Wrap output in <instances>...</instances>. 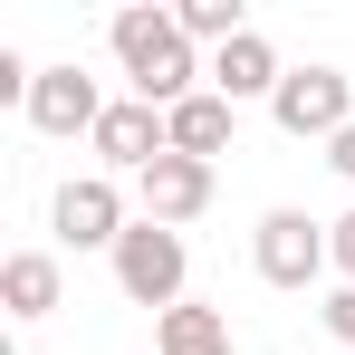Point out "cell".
<instances>
[{
    "instance_id": "obj_1",
    "label": "cell",
    "mask_w": 355,
    "mask_h": 355,
    "mask_svg": "<svg viewBox=\"0 0 355 355\" xmlns=\"http://www.w3.org/2000/svg\"><path fill=\"white\" fill-rule=\"evenodd\" d=\"M106 49H116L125 87H135L144 106H164V116H173L182 96H202L192 77H211V67L192 58V39H182L173 10H116V19H106Z\"/></svg>"
},
{
    "instance_id": "obj_2",
    "label": "cell",
    "mask_w": 355,
    "mask_h": 355,
    "mask_svg": "<svg viewBox=\"0 0 355 355\" xmlns=\"http://www.w3.org/2000/svg\"><path fill=\"white\" fill-rule=\"evenodd\" d=\"M182 279H192L182 231H164V221H144V211H135V231L116 240V288L135 297V307H164V317H173V307H182Z\"/></svg>"
},
{
    "instance_id": "obj_3",
    "label": "cell",
    "mask_w": 355,
    "mask_h": 355,
    "mask_svg": "<svg viewBox=\"0 0 355 355\" xmlns=\"http://www.w3.org/2000/svg\"><path fill=\"white\" fill-rule=\"evenodd\" d=\"M250 269L269 279V288H317L327 269H336V250H327V221H307V211H259V231H250Z\"/></svg>"
},
{
    "instance_id": "obj_4",
    "label": "cell",
    "mask_w": 355,
    "mask_h": 355,
    "mask_svg": "<svg viewBox=\"0 0 355 355\" xmlns=\"http://www.w3.org/2000/svg\"><path fill=\"white\" fill-rule=\"evenodd\" d=\"M269 116H279V135H297V144H336L355 125V77L346 67H288L279 96H269Z\"/></svg>"
},
{
    "instance_id": "obj_5",
    "label": "cell",
    "mask_w": 355,
    "mask_h": 355,
    "mask_svg": "<svg viewBox=\"0 0 355 355\" xmlns=\"http://www.w3.org/2000/svg\"><path fill=\"white\" fill-rule=\"evenodd\" d=\"M49 231H58V250H116L135 221H125V192L116 173H77L58 182V202H49Z\"/></svg>"
},
{
    "instance_id": "obj_6",
    "label": "cell",
    "mask_w": 355,
    "mask_h": 355,
    "mask_svg": "<svg viewBox=\"0 0 355 355\" xmlns=\"http://www.w3.org/2000/svg\"><path fill=\"white\" fill-rule=\"evenodd\" d=\"M87 144H96V164H106V173H144V164H164V154H173V116H164V106H144V96H116L106 125H96Z\"/></svg>"
},
{
    "instance_id": "obj_7",
    "label": "cell",
    "mask_w": 355,
    "mask_h": 355,
    "mask_svg": "<svg viewBox=\"0 0 355 355\" xmlns=\"http://www.w3.org/2000/svg\"><path fill=\"white\" fill-rule=\"evenodd\" d=\"M19 116L39 125V135H96V125H106V96H96V77H87V67L77 58H58V67H39V87H29V106H19Z\"/></svg>"
},
{
    "instance_id": "obj_8",
    "label": "cell",
    "mask_w": 355,
    "mask_h": 355,
    "mask_svg": "<svg viewBox=\"0 0 355 355\" xmlns=\"http://www.w3.org/2000/svg\"><path fill=\"white\" fill-rule=\"evenodd\" d=\"M135 202H144V221L182 231V221H202V211H211V164L164 154V164H144V173H135Z\"/></svg>"
},
{
    "instance_id": "obj_9",
    "label": "cell",
    "mask_w": 355,
    "mask_h": 355,
    "mask_svg": "<svg viewBox=\"0 0 355 355\" xmlns=\"http://www.w3.org/2000/svg\"><path fill=\"white\" fill-rule=\"evenodd\" d=\"M58 297H67V269H58V250H10V259H0V307H10L19 327L58 317Z\"/></svg>"
},
{
    "instance_id": "obj_10",
    "label": "cell",
    "mask_w": 355,
    "mask_h": 355,
    "mask_svg": "<svg viewBox=\"0 0 355 355\" xmlns=\"http://www.w3.org/2000/svg\"><path fill=\"white\" fill-rule=\"evenodd\" d=\"M279 49L250 29V39H231V49H211V96H231V106H250V96H279Z\"/></svg>"
},
{
    "instance_id": "obj_11",
    "label": "cell",
    "mask_w": 355,
    "mask_h": 355,
    "mask_svg": "<svg viewBox=\"0 0 355 355\" xmlns=\"http://www.w3.org/2000/svg\"><path fill=\"white\" fill-rule=\"evenodd\" d=\"M231 125H240V106H231V96H211V87H202V96H182V106H173V154L211 164V154L231 144Z\"/></svg>"
},
{
    "instance_id": "obj_12",
    "label": "cell",
    "mask_w": 355,
    "mask_h": 355,
    "mask_svg": "<svg viewBox=\"0 0 355 355\" xmlns=\"http://www.w3.org/2000/svg\"><path fill=\"white\" fill-rule=\"evenodd\" d=\"M154 355H240V336L221 327V307H192L182 297L173 317H154Z\"/></svg>"
},
{
    "instance_id": "obj_13",
    "label": "cell",
    "mask_w": 355,
    "mask_h": 355,
    "mask_svg": "<svg viewBox=\"0 0 355 355\" xmlns=\"http://www.w3.org/2000/svg\"><path fill=\"white\" fill-rule=\"evenodd\" d=\"M173 19H182V39L202 49H231V39H250V19H240V0H173Z\"/></svg>"
},
{
    "instance_id": "obj_14",
    "label": "cell",
    "mask_w": 355,
    "mask_h": 355,
    "mask_svg": "<svg viewBox=\"0 0 355 355\" xmlns=\"http://www.w3.org/2000/svg\"><path fill=\"white\" fill-rule=\"evenodd\" d=\"M317 317H327V336H336V346H355V288H336Z\"/></svg>"
},
{
    "instance_id": "obj_15",
    "label": "cell",
    "mask_w": 355,
    "mask_h": 355,
    "mask_svg": "<svg viewBox=\"0 0 355 355\" xmlns=\"http://www.w3.org/2000/svg\"><path fill=\"white\" fill-rule=\"evenodd\" d=\"M327 250H336V279L355 288V211H346V221H327Z\"/></svg>"
},
{
    "instance_id": "obj_16",
    "label": "cell",
    "mask_w": 355,
    "mask_h": 355,
    "mask_svg": "<svg viewBox=\"0 0 355 355\" xmlns=\"http://www.w3.org/2000/svg\"><path fill=\"white\" fill-rule=\"evenodd\" d=\"M327 164H336V173L355 182V125H346V135H336V144H327Z\"/></svg>"
}]
</instances>
